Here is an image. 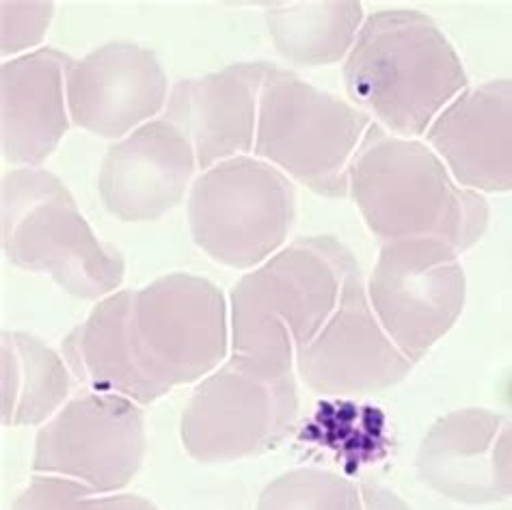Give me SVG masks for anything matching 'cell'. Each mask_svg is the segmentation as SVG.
<instances>
[{
    "instance_id": "8",
    "label": "cell",
    "mask_w": 512,
    "mask_h": 510,
    "mask_svg": "<svg viewBox=\"0 0 512 510\" xmlns=\"http://www.w3.org/2000/svg\"><path fill=\"white\" fill-rule=\"evenodd\" d=\"M296 418V374H277L232 353L197 383L182 413L180 437L195 461H240L277 448Z\"/></svg>"
},
{
    "instance_id": "21",
    "label": "cell",
    "mask_w": 512,
    "mask_h": 510,
    "mask_svg": "<svg viewBox=\"0 0 512 510\" xmlns=\"http://www.w3.org/2000/svg\"><path fill=\"white\" fill-rule=\"evenodd\" d=\"M11 510H163L132 493H98L76 480L35 474Z\"/></svg>"
},
{
    "instance_id": "11",
    "label": "cell",
    "mask_w": 512,
    "mask_h": 510,
    "mask_svg": "<svg viewBox=\"0 0 512 510\" xmlns=\"http://www.w3.org/2000/svg\"><path fill=\"white\" fill-rule=\"evenodd\" d=\"M413 368L376 318L359 264L346 273L327 325L296 359L301 381L322 396L372 394L400 383Z\"/></svg>"
},
{
    "instance_id": "9",
    "label": "cell",
    "mask_w": 512,
    "mask_h": 510,
    "mask_svg": "<svg viewBox=\"0 0 512 510\" xmlns=\"http://www.w3.org/2000/svg\"><path fill=\"white\" fill-rule=\"evenodd\" d=\"M454 247L435 238L385 243L368 279V299L389 338L413 364L463 314L467 279Z\"/></svg>"
},
{
    "instance_id": "19",
    "label": "cell",
    "mask_w": 512,
    "mask_h": 510,
    "mask_svg": "<svg viewBox=\"0 0 512 510\" xmlns=\"http://www.w3.org/2000/svg\"><path fill=\"white\" fill-rule=\"evenodd\" d=\"M268 33L284 59L318 67L348 57L363 24L361 3H292L266 11Z\"/></svg>"
},
{
    "instance_id": "6",
    "label": "cell",
    "mask_w": 512,
    "mask_h": 510,
    "mask_svg": "<svg viewBox=\"0 0 512 510\" xmlns=\"http://www.w3.org/2000/svg\"><path fill=\"white\" fill-rule=\"evenodd\" d=\"M370 115L271 65L260 93L253 154L322 197H346Z\"/></svg>"
},
{
    "instance_id": "12",
    "label": "cell",
    "mask_w": 512,
    "mask_h": 510,
    "mask_svg": "<svg viewBox=\"0 0 512 510\" xmlns=\"http://www.w3.org/2000/svg\"><path fill=\"white\" fill-rule=\"evenodd\" d=\"M167 74L152 50L113 42L67 70L70 119L104 139H126L167 106Z\"/></svg>"
},
{
    "instance_id": "1",
    "label": "cell",
    "mask_w": 512,
    "mask_h": 510,
    "mask_svg": "<svg viewBox=\"0 0 512 510\" xmlns=\"http://www.w3.org/2000/svg\"><path fill=\"white\" fill-rule=\"evenodd\" d=\"M232 351L229 305L206 277L171 273L98 301L63 340V359L89 392L145 407L199 383Z\"/></svg>"
},
{
    "instance_id": "15",
    "label": "cell",
    "mask_w": 512,
    "mask_h": 510,
    "mask_svg": "<svg viewBox=\"0 0 512 510\" xmlns=\"http://www.w3.org/2000/svg\"><path fill=\"white\" fill-rule=\"evenodd\" d=\"M426 139L465 189L512 193V78L467 87Z\"/></svg>"
},
{
    "instance_id": "22",
    "label": "cell",
    "mask_w": 512,
    "mask_h": 510,
    "mask_svg": "<svg viewBox=\"0 0 512 510\" xmlns=\"http://www.w3.org/2000/svg\"><path fill=\"white\" fill-rule=\"evenodd\" d=\"M0 9H3V39H0L3 57H13L42 44L50 20L55 16V3H9L5 0Z\"/></svg>"
},
{
    "instance_id": "7",
    "label": "cell",
    "mask_w": 512,
    "mask_h": 510,
    "mask_svg": "<svg viewBox=\"0 0 512 510\" xmlns=\"http://www.w3.org/2000/svg\"><path fill=\"white\" fill-rule=\"evenodd\" d=\"M294 217L292 180L255 156L201 171L188 195L195 245L236 271H253L284 249Z\"/></svg>"
},
{
    "instance_id": "2",
    "label": "cell",
    "mask_w": 512,
    "mask_h": 510,
    "mask_svg": "<svg viewBox=\"0 0 512 510\" xmlns=\"http://www.w3.org/2000/svg\"><path fill=\"white\" fill-rule=\"evenodd\" d=\"M342 74L357 109L402 139L426 134L469 87L450 39L417 9H385L363 20Z\"/></svg>"
},
{
    "instance_id": "4",
    "label": "cell",
    "mask_w": 512,
    "mask_h": 510,
    "mask_svg": "<svg viewBox=\"0 0 512 510\" xmlns=\"http://www.w3.org/2000/svg\"><path fill=\"white\" fill-rule=\"evenodd\" d=\"M355 255L331 236L299 238L245 273L229 297L232 353L277 374L327 325Z\"/></svg>"
},
{
    "instance_id": "10",
    "label": "cell",
    "mask_w": 512,
    "mask_h": 510,
    "mask_svg": "<svg viewBox=\"0 0 512 510\" xmlns=\"http://www.w3.org/2000/svg\"><path fill=\"white\" fill-rule=\"evenodd\" d=\"M145 459V415L137 402L85 392L65 402L35 439L33 472L76 480L98 493H119Z\"/></svg>"
},
{
    "instance_id": "20",
    "label": "cell",
    "mask_w": 512,
    "mask_h": 510,
    "mask_svg": "<svg viewBox=\"0 0 512 510\" xmlns=\"http://www.w3.org/2000/svg\"><path fill=\"white\" fill-rule=\"evenodd\" d=\"M255 510H363L361 487L327 469H290L262 491Z\"/></svg>"
},
{
    "instance_id": "17",
    "label": "cell",
    "mask_w": 512,
    "mask_h": 510,
    "mask_svg": "<svg viewBox=\"0 0 512 510\" xmlns=\"http://www.w3.org/2000/svg\"><path fill=\"white\" fill-rule=\"evenodd\" d=\"M504 424L502 415L474 407L443 415L417 450L420 478L454 502H500L493 480V448Z\"/></svg>"
},
{
    "instance_id": "3",
    "label": "cell",
    "mask_w": 512,
    "mask_h": 510,
    "mask_svg": "<svg viewBox=\"0 0 512 510\" xmlns=\"http://www.w3.org/2000/svg\"><path fill=\"white\" fill-rule=\"evenodd\" d=\"M348 193L385 243L435 238L465 253L489 227V204L458 184L433 147L372 124L350 165Z\"/></svg>"
},
{
    "instance_id": "5",
    "label": "cell",
    "mask_w": 512,
    "mask_h": 510,
    "mask_svg": "<svg viewBox=\"0 0 512 510\" xmlns=\"http://www.w3.org/2000/svg\"><path fill=\"white\" fill-rule=\"evenodd\" d=\"M3 251L11 264L50 275L78 299H106L126 275V260L102 243L67 186L46 169L3 178Z\"/></svg>"
},
{
    "instance_id": "16",
    "label": "cell",
    "mask_w": 512,
    "mask_h": 510,
    "mask_svg": "<svg viewBox=\"0 0 512 510\" xmlns=\"http://www.w3.org/2000/svg\"><path fill=\"white\" fill-rule=\"evenodd\" d=\"M74 59L37 48L0 65L3 158L20 169H39L70 128L67 70Z\"/></svg>"
},
{
    "instance_id": "14",
    "label": "cell",
    "mask_w": 512,
    "mask_h": 510,
    "mask_svg": "<svg viewBox=\"0 0 512 510\" xmlns=\"http://www.w3.org/2000/svg\"><path fill=\"white\" fill-rule=\"evenodd\" d=\"M268 70V63H234L171 89L165 119L191 141L201 171L253 150Z\"/></svg>"
},
{
    "instance_id": "23",
    "label": "cell",
    "mask_w": 512,
    "mask_h": 510,
    "mask_svg": "<svg viewBox=\"0 0 512 510\" xmlns=\"http://www.w3.org/2000/svg\"><path fill=\"white\" fill-rule=\"evenodd\" d=\"M493 480L495 491L502 500L512 498V422L502 426L493 448Z\"/></svg>"
},
{
    "instance_id": "18",
    "label": "cell",
    "mask_w": 512,
    "mask_h": 510,
    "mask_svg": "<svg viewBox=\"0 0 512 510\" xmlns=\"http://www.w3.org/2000/svg\"><path fill=\"white\" fill-rule=\"evenodd\" d=\"M3 424L39 426L63 409L70 394V366L29 333L5 331L3 340Z\"/></svg>"
},
{
    "instance_id": "24",
    "label": "cell",
    "mask_w": 512,
    "mask_h": 510,
    "mask_svg": "<svg viewBox=\"0 0 512 510\" xmlns=\"http://www.w3.org/2000/svg\"><path fill=\"white\" fill-rule=\"evenodd\" d=\"M363 510H411L400 495L376 482H361Z\"/></svg>"
},
{
    "instance_id": "13",
    "label": "cell",
    "mask_w": 512,
    "mask_h": 510,
    "mask_svg": "<svg viewBox=\"0 0 512 510\" xmlns=\"http://www.w3.org/2000/svg\"><path fill=\"white\" fill-rule=\"evenodd\" d=\"M197 167L186 134L165 117L154 119L106 152L98 176L100 197L119 221H158L180 206Z\"/></svg>"
}]
</instances>
